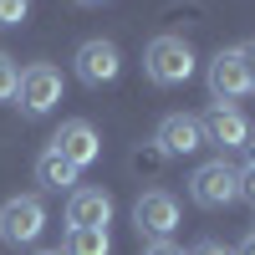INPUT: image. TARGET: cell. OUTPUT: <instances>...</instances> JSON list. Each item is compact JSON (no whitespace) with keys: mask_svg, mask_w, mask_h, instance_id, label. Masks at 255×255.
I'll return each instance as SVG.
<instances>
[{"mask_svg":"<svg viewBox=\"0 0 255 255\" xmlns=\"http://www.w3.org/2000/svg\"><path fill=\"white\" fill-rule=\"evenodd\" d=\"M143 67L158 87H179V82L194 77V46L184 36H153L148 51H143Z\"/></svg>","mask_w":255,"mask_h":255,"instance_id":"6da1fadb","label":"cell"},{"mask_svg":"<svg viewBox=\"0 0 255 255\" xmlns=\"http://www.w3.org/2000/svg\"><path fill=\"white\" fill-rule=\"evenodd\" d=\"M189 199L199 209H225L240 199V168H230L225 158H209L194 168V179H189Z\"/></svg>","mask_w":255,"mask_h":255,"instance_id":"7a4b0ae2","label":"cell"},{"mask_svg":"<svg viewBox=\"0 0 255 255\" xmlns=\"http://www.w3.org/2000/svg\"><path fill=\"white\" fill-rule=\"evenodd\" d=\"M15 97H20V113L26 118H46L56 102H61V72L51 61H31L15 82Z\"/></svg>","mask_w":255,"mask_h":255,"instance_id":"3957f363","label":"cell"},{"mask_svg":"<svg viewBox=\"0 0 255 255\" xmlns=\"http://www.w3.org/2000/svg\"><path fill=\"white\" fill-rule=\"evenodd\" d=\"M46 230V204L36 194H15L0 204V240L5 245H36Z\"/></svg>","mask_w":255,"mask_h":255,"instance_id":"277c9868","label":"cell"},{"mask_svg":"<svg viewBox=\"0 0 255 255\" xmlns=\"http://www.w3.org/2000/svg\"><path fill=\"white\" fill-rule=\"evenodd\" d=\"M133 225H138V235H148V240H168V235L179 230V204H174V194H168V189H148V194H138Z\"/></svg>","mask_w":255,"mask_h":255,"instance_id":"5b68a950","label":"cell"},{"mask_svg":"<svg viewBox=\"0 0 255 255\" xmlns=\"http://www.w3.org/2000/svg\"><path fill=\"white\" fill-rule=\"evenodd\" d=\"M153 143H158L163 158H189V153L204 148V128H199V118H189V113H168L158 123V138Z\"/></svg>","mask_w":255,"mask_h":255,"instance_id":"8992f818","label":"cell"},{"mask_svg":"<svg viewBox=\"0 0 255 255\" xmlns=\"http://www.w3.org/2000/svg\"><path fill=\"white\" fill-rule=\"evenodd\" d=\"M209 92H215V102H235L250 92V77H245V61H240V46L230 51H215V61H209Z\"/></svg>","mask_w":255,"mask_h":255,"instance_id":"52a82bcc","label":"cell"},{"mask_svg":"<svg viewBox=\"0 0 255 255\" xmlns=\"http://www.w3.org/2000/svg\"><path fill=\"white\" fill-rule=\"evenodd\" d=\"M51 148L67 163H77V168H87V163H97V153H102V138H97V128L92 123H82V118H72V123H61L56 128V138H51Z\"/></svg>","mask_w":255,"mask_h":255,"instance_id":"ba28073f","label":"cell"},{"mask_svg":"<svg viewBox=\"0 0 255 255\" xmlns=\"http://www.w3.org/2000/svg\"><path fill=\"white\" fill-rule=\"evenodd\" d=\"M123 72V56H118V46L113 41H82L77 46V77L87 82V87H102V82H113Z\"/></svg>","mask_w":255,"mask_h":255,"instance_id":"9c48e42d","label":"cell"},{"mask_svg":"<svg viewBox=\"0 0 255 255\" xmlns=\"http://www.w3.org/2000/svg\"><path fill=\"white\" fill-rule=\"evenodd\" d=\"M108 220H113V194L72 189V199H67V225L72 230H108Z\"/></svg>","mask_w":255,"mask_h":255,"instance_id":"30bf717a","label":"cell"},{"mask_svg":"<svg viewBox=\"0 0 255 255\" xmlns=\"http://www.w3.org/2000/svg\"><path fill=\"white\" fill-rule=\"evenodd\" d=\"M199 128H204V143H220V148H240L245 133H250V123L235 108H225V102H215V108L199 118Z\"/></svg>","mask_w":255,"mask_h":255,"instance_id":"8fae6325","label":"cell"},{"mask_svg":"<svg viewBox=\"0 0 255 255\" xmlns=\"http://www.w3.org/2000/svg\"><path fill=\"white\" fill-rule=\"evenodd\" d=\"M77 174H82V168L67 163L56 148H46V153L36 158V184H41V189H56V194H61V189H72V184H77Z\"/></svg>","mask_w":255,"mask_h":255,"instance_id":"7c38bea8","label":"cell"},{"mask_svg":"<svg viewBox=\"0 0 255 255\" xmlns=\"http://www.w3.org/2000/svg\"><path fill=\"white\" fill-rule=\"evenodd\" d=\"M113 240H108V230H67V250L61 255H108Z\"/></svg>","mask_w":255,"mask_h":255,"instance_id":"4fadbf2b","label":"cell"},{"mask_svg":"<svg viewBox=\"0 0 255 255\" xmlns=\"http://www.w3.org/2000/svg\"><path fill=\"white\" fill-rule=\"evenodd\" d=\"M15 82H20L15 56H5V51H0V102H10V97H15Z\"/></svg>","mask_w":255,"mask_h":255,"instance_id":"5bb4252c","label":"cell"},{"mask_svg":"<svg viewBox=\"0 0 255 255\" xmlns=\"http://www.w3.org/2000/svg\"><path fill=\"white\" fill-rule=\"evenodd\" d=\"M31 10V0H0V26H20Z\"/></svg>","mask_w":255,"mask_h":255,"instance_id":"9a60e30c","label":"cell"},{"mask_svg":"<svg viewBox=\"0 0 255 255\" xmlns=\"http://www.w3.org/2000/svg\"><path fill=\"white\" fill-rule=\"evenodd\" d=\"M240 199H250V204H255V163H250V168H240Z\"/></svg>","mask_w":255,"mask_h":255,"instance_id":"2e32d148","label":"cell"},{"mask_svg":"<svg viewBox=\"0 0 255 255\" xmlns=\"http://www.w3.org/2000/svg\"><path fill=\"white\" fill-rule=\"evenodd\" d=\"M143 255H184V250H179L174 240H148V245H143Z\"/></svg>","mask_w":255,"mask_h":255,"instance_id":"e0dca14e","label":"cell"},{"mask_svg":"<svg viewBox=\"0 0 255 255\" xmlns=\"http://www.w3.org/2000/svg\"><path fill=\"white\" fill-rule=\"evenodd\" d=\"M240 61H245V77H250V87H255V41L240 46Z\"/></svg>","mask_w":255,"mask_h":255,"instance_id":"ac0fdd59","label":"cell"},{"mask_svg":"<svg viewBox=\"0 0 255 255\" xmlns=\"http://www.w3.org/2000/svg\"><path fill=\"white\" fill-rule=\"evenodd\" d=\"M189 255H235V250H225L220 240H199L194 250H189Z\"/></svg>","mask_w":255,"mask_h":255,"instance_id":"d6986e66","label":"cell"},{"mask_svg":"<svg viewBox=\"0 0 255 255\" xmlns=\"http://www.w3.org/2000/svg\"><path fill=\"white\" fill-rule=\"evenodd\" d=\"M240 153H245V168H250V163H255V128L245 133V143H240Z\"/></svg>","mask_w":255,"mask_h":255,"instance_id":"ffe728a7","label":"cell"},{"mask_svg":"<svg viewBox=\"0 0 255 255\" xmlns=\"http://www.w3.org/2000/svg\"><path fill=\"white\" fill-rule=\"evenodd\" d=\"M235 255H255V235H245V245H240Z\"/></svg>","mask_w":255,"mask_h":255,"instance_id":"44dd1931","label":"cell"},{"mask_svg":"<svg viewBox=\"0 0 255 255\" xmlns=\"http://www.w3.org/2000/svg\"><path fill=\"white\" fill-rule=\"evenodd\" d=\"M77 5H102V0H77Z\"/></svg>","mask_w":255,"mask_h":255,"instance_id":"7402d4cb","label":"cell"},{"mask_svg":"<svg viewBox=\"0 0 255 255\" xmlns=\"http://www.w3.org/2000/svg\"><path fill=\"white\" fill-rule=\"evenodd\" d=\"M36 255H61V250H36Z\"/></svg>","mask_w":255,"mask_h":255,"instance_id":"603a6c76","label":"cell"}]
</instances>
